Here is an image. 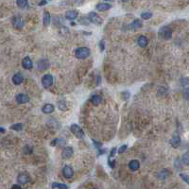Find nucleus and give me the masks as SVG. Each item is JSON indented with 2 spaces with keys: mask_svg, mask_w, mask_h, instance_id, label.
<instances>
[{
  "mask_svg": "<svg viewBox=\"0 0 189 189\" xmlns=\"http://www.w3.org/2000/svg\"><path fill=\"white\" fill-rule=\"evenodd\" d=\"M127 148H128V146H127V145L121 146L120 148H119V149H118V153H119V154H122L123 152H125V150L127 149Z\"/></svg>",
  "mask_w": 189,
  "mask_h": 189,
  "instance_id": "f704fd0d",
  "label": "nucleus"
},
{
  "mask_svg": "<svg viewBox=\"0 0 189 189\" xmlns=\"http://www.w3.org/2000/svg\"><path fill=\"white\" fill-rule=\"evenodd\" d=\"M141 17L145 20H148V19L152 17V13H150V12H143V13L141 14Z\"/></svg>",
  "mask_w": 189,
  "mask_h": 189,
  "instance_id": "c756f323",
  "label": "nucleus"
},
{
  "mask_svg": "<svg viewBox=\"0 0 189 189\" xmlns=\"http://www.w3.org/2000/svg\"><path fill=\"white\" fill-rule=\"evenodd\" d=\"M78 17V11H73V10H70V11H67L65 12V18L67 20H75L76 18Z\"/></svg>",
  "mask_w": 189,
  "mask_h": 189,
  "instance_id": "ddd939ff",
  "label": "nucleus"
},
{
  "mask_svg": "<svg viewBox=\"0 0 189 189\" xmlns=\"http://www.w3.org/2000/svg\"><path fill=\"white\" fill-rule=\"evenodd\" d=\"M29 181H30V177L27 173H20L17 177V182L21 184L28 183Z\"/></svg>",
  "mask_w": 189,
  "mask_h": 189,
  "instance_id": "6e6552de",
  "label": "nucleus"
},
{
  "mask_svg": "<svg viewBox=\"0 0 189 189\" xmlns=\"http://www.w3.org/2000/svg\"><path fill=\"white\" fill-rule=\"evenodd\" d=\"M23 150H24V153L29 154V153L32 152V148H31V147H29L28 145H27V146L23 149Z\"/></svg>",
  "mask_w": 189,
  "mask_h": 189,
  "instance_id": "473e14b6",
  "label": "nucleus"
},
{
  "mask_svg": "<svg viewBox=\"0 0 189 189\" xmlns=\"http://www.w3.org/2000/svg\"><path fill=\"white\" fill-rule=\"evenodd\" d=\"M148 43H149L148 38H147L146 36H140L139 38H138V40H137V44L141 47H147V45H148Z\"/></svg>",
  "mask_w": 189,
  "mask_h": 189,
  "instance_id": "6ab92c4d",
  "label": "nucleus"
},
{
  "mask_svg": "<svg viewBox=\"0 0 189 189\" xmlns=\"http://www.w3.org/2000/svg\"><path fill=\"white\" fill-rule=\"evenodd\" d=\"M184 98L186 99H189V89L185 90V92H184Z\"/></svg>",
  "mask_w": 189,
  "mask_h": 189,
  "instance_id": "4c0bfd02",
  "label": "nucleus"
},
{
  "mask_svg": "<svg viewBox=\"0 0 189 189\" xmlns=\"http://www.w3.org/2000/svg\"><path fill=\"white\" fill-rule=\"evenodd\" d=\"M142 26H143L142 21L139 20V19H135L131 24V26H130V27H131V28H132V29H138V28H142Z\"/></svg>",
  "mask_w": 189,
  "mask_h": 189,
  "instance_id": "412c9836",
  "label": "nucleus"
},
{
  "mask_svg": "<svg viewBox=\"0 0 189 189\" xmlns=\"http://www.w3.org/2000/svg\"><path fill=\"white\" fill-rule=\"evenodd\" d=\"M16 101H17V103L19 104H25V103H27L29 101V98H28V96L27 95H25V94H19L16 96Z\"/></svg>",
  "mask_w": 189,
  "mask_h": 189,
  "instance_id": "9b49d317",
  "label": "nucleus"
},
{
  "mask_svg": "<svg viewBox=\"0 0 189 189\" xmlns=\"http://www.w3.org/2000/svg\"><path fill=\"white\" fill-rule=\"evenodd\" d=\"M49 66H50V64H49V62L47 60H40L39 62H37V68L38 70H40V71H45V70H47L49 68Z\"/></svg>",
  "mask_w": 189,
  "mask_h": 189,
  "instance_id": "423d86ee",
  "label": "nucleus"
},
{
  "mask_svg": "<svg viewBox=\"0 0 189 189\" xmlns=\"http://www.w3.org/2000/svg\"><path fill=\"white\" fill-rule=\"evenodd\" d=\"M90 53L91 51L88 47H79L75 50V57L77 59H86Z\"/></svg>",
  "mask_w": 189,
  "mask_h": 189,
  "instance_id": "f257e3e1",
  "label": "nucleus"
},
{
  "mask_svg": "<svg viewBox=\"0 0 189 189\" xmlns=\"http://www.w3.org/2000/svg\"><path fill=\"white\" fill-rule=\"evenodd\" d=\"M65 144V140L64 139H61V138H58V139H55L51 142V146H62Z\"/></svg>",
  "mask_w": 189,
  "mask_h": 189,
  "instance_id": "393cba45",
  "label": "nucleus"
},
{
  "mask_svg": "<svg viewBox=\"0 0 189 189\" xmlns=\"http://www.w3.org/2000/svg\"><path fill=\"white\" fill-rule=\"evenodd\" d=\"M182 160H183V163L184 164V165L189 166V152H185L183 154Z\"/></svg>",
  "mask_w": 189,
  "mask_h": 189,
  "instance_id": "c85d7f7f",
  "label": "nucleus"
},
{
  "mask_svg": "<svg viewBox=\"0 0 189 189\" xmlns=\"http://www.w3.org/2000/svg\"><path fill=\"white\" fill-rule=\"evenodd\" d=\"M99 49H100V51H104V49H105V40H101L99 42Z\"/></svg>",
  "mask_w": 189,
  "mask_h": 189,
  "instance_id": "72a5a7b5",
  "label": "nucleus"
},
{
  "mask_svg": "<svg viewBox=\"0 0 189 189\" xmlns=\"http://www.w3.org/2000/svg\"><path fill=\"white\" fill-rule=\"evenodd\" d=\"M54 110H55V108H54V106L52 104H45L43 106V109H42V111H43L44 113H47V115H48V113H52L54 112Z\"/></svg>",
  "mask_w": 189,
  "mask_h": 189,
  "instance_id": "dca6fc26",
  "label": "nucleus"
},
{
  "mask_svg": "<svg viewBox=\"0 0 189 189\" xmlns=\"http://www.w3.org/2000/svg\"><path fill=\"white\" fill-rule=\"evenodd\" d=\"M17 5L20 7V8H22V9H25V8H27L28 5V1H26V0H18L17 2Z\"/></svg>",
  "mask_w": 189,
  "mask_h": 189,
  "instance_id": "bb28decb",
  "label": "nucleus"
},
{
  "mask_svg": "<svg viewBox=\"0 0 189 189\" xmlns=\"http://www.w3.org/2000/svg\"><path fill=\"white\" fill-rule=\"evenodd\" d=\"M52 189H68V186L64 183H53L51 184Z\"/></svg>",
  "mask_w": 189,
  "mask_h": 189,
  "instance_id": "5701e85b",
  "label": "nucleus"
},
{
  "mask_svg": "<svg viewBox=\"0 0 189 189\" xmlns=\"http://www.w3.org/2000/svg\"><path fill=\"white\" fill-rule=\"evenodd\" d=\"M53 84V77L52 75L50 74H47L45 75L43 78H42V85H43L45 88H49Z\"/></svg>",
  "mask_w": 189,
  "mask_h": 189,
  "instance_id": "39448f33",
  "label": "nucleus"
},
{
  "mask_svg": "<svg viewBox=\"0 0 189 189\" xmlns=\"http://www.w3.org/2000/svg\"><path fill=\"white\" fill-rule=\"evenodd\" d=\"M62 173H64V176L66 179H70L73 177L74 175V170L71 166H65L62 169Z\"/></svg>",
  "mask_w": 189,
  "mask_h": 189,
  "instance_id": "1a4fd4ad",
  "label": "nucleus"
},
{
  "mask_svg": "<svg viewBox=\"0 0 189 189\" xmlns=\"http://www.w3.org/2000/svg\"><path fill=\"white\" fill-rule=\"evenodd\" d=\"M70 131L72 132V133L74 135L77 137V138H79V139H81V138L84 137V132H83L82 129L79 127V125L77 124H73L71 125L70 127Z\"/></svg>",
  "mask_w": 189,
  "mask_h": 189,
  "instance_id": "7ed1b4c3",
  "label": "nucleus"
},
{
  "mask_svg": "<svg viewBox=\"0 0 189 189\" xmlns=\"http://www.w3.org/2000/svg\"><path fill=\"white\" fill-rule=\"evenodd\" d=\"M91 102L93 103L94 105H98L102 102V98L98 95H94L91 98Z\"/></svg>",
  "mask_w": 189,
  "mask_h": 189,
  "instance_id": "4be33fe9",
  "label": "nucleus"
},
{
  "mask_svg": "<svg viewBox=\"0 0 189 189\" xmlns=\"http://www.w3.org/2000/svg\"><path fill=\"white\" fill-rule=\"evenodd\" d=\"M47 3V1H42V2H40L39 4H38V5H39V6H43V5H45Z\"/></svg>",
  "mask_w": 189,
  "mask_h": 189,
  "instance_id": "ea45409f",
  "label": "nucleus"
},
{
  "mask_svg": "<svg viewBox=\"0 0 189 189\" xmlns=\"http://www.w3.org/2000/svg\"><path fill=\"white\" fill-rule=\"evenodd\" d=\"M79 22H81L82 25H86V26H88V25H89V23H91L88 17H82L81 20H79Z\"/></svg>",
  "mask_w": 189,
  "mask_h": 189,
  "instance_id": "2f4dec72",
  "label": "nucleus"
},
{
  "mask_svg": "<svg viewBox=\"0 0 189 189\" xmlns=\"http://www.w3.org/2000/svg\"><path fill=\"white\" fill-rule=\"evenodd\" d=\"M180 177L183 180V182H185L188 185H189V175L187 174H184V173H181L180 174Z\"/></svg>",
  "mask_w": 189,
  "mask_h": 189,
  "instance_id": "7c9ffc66",
  "label": "nucleus"
},
{
  "mask_svg": "<svg viewBox=\"0 0 189 189\" xmlns=\"http://www.w3.org/2000/svg\"><path fill=\"white\" fill-rule=\"evenodd\" d=\"M94 189H96V188H94Z\"/></svg>",
  "mask_w": 189,
  "mask_h": 189,
  "instance_id": "79ce46f5",
  "label": "nucleus"
},
{
  "mask_svg": "<svg viewBox=\"0 0 189 189\" xmlns=\"http://www.w3.org/2000/svg\"><path fill=\"white\" fill-rule=\"evenodd\" d=\"M108 165L110 166L112 168H113L115 165V160H108Z\"/></svg>",
  "mask_w": 189,
  "mask_h": 189,
  "instance_id": "e433bc0d",
  "label": "nucleus"
},
{
  "mask_svg": "<svg viewBox=\"0 0 189 189\" xmlns=\"http://www.w3.org/2000/svg\"><path fill=\"white\" fill-rule=\"evenodd\" d=\"M11 129L13 130V131H21L23 129V125L21 123H17V124H13L11 126Z\"/></svg>",
  "mask_w": 189,
  "mask_h": 189,
  "instance_id": "cd10ccee",
  "label": "nucleus"
},
{
  "mask_svg": "<svg viewBox=\"0 0 189 189\" xmlns=\"http://www.w3.org/2000/svg\"><path fill=\"white\" fill-rule=\"evenodd\" d=\"M169 176V171L167 169H162L157 173V178L159 180H166Z\"/></svg>",
  "mask_w": 189,
  "mask_h": 189,
  "instance_id": "a211bd4d",
  "label": "nucleus"
},
{
  "mask_svg": "<svg viewBox=\"0 0 189 189\" xmlns=\"http://www.w3.org/2000/svg\"><path fill=\"white\" fill-rule=\"evenodd\" d=\"M88 18H89L91 23L96 25V26H100L103 23L102 18H100V16L98 15V13H96V12H90Z\"/></svg>",
  "mask_w": 189,
  "mask_h": 189,
  "instance_id": "20e7f679",
  "label": "nucleus"
},
{
  "mask_svg": "<svg viewBox=\"0 0 189 189\" xmlns=\"http://www.w3.org/2000/svg\"><path fill=\"white\" fill-rule=\"evenodd\" d=\"M50 20H51V16H50V13L48 11H45L44 13V19H43V22L45 26H48L50 24Z\"/></svg>",
  "mask_w": 189,
  "mask_h": 189,
  "instance_id": "b1692460",
  "label": "nucleus"
},
{
  "mask_svg": "<svg viewBox=\"0 0 189 189\" xmlns=\"http://www.w3.org/2000/svg\"><path fill=\"white\" fill-rule=\"evenodd\" d=\"M11 189H22V188H21V186L18 185V184H14V185H12Z\"/></svg>",
  "mask_w": 189,
  "mask_h": 189,
  "instance_id": "58836bf2",
  "label": "nucleus"
},
{
  "mask_svg": "<svg viewBox=\"0 0 189 189\" xmlns=\"http://www.w3.org/2000/svg\"><path fill=\"white\" fill-rule=\"evenodd\" d=\"M139 166H140V164L137 160H132V161H131L129 163V167H130V169H131L132 171L138 170V169H139Z\"/></svg>",
  "mask_w": 189,
  "mask_h": 189,
  "instance_id": "aec40b11",
  "label": "nucleus"
},
{
  "mask_svg": "<svg viewBox=\"0 0 189 189\" xmlns=\"http://www.w3.org/2000/svg\"><path fill=\"white\" fill-rule=\"evenodd\" d=\"M74 154V149L71 147H65V148L62 149V156L64 159H69L70 157H72Z\"/></svg>",
  "mask_w": 189,
  "mask_h": 189,
  "instance_id": "0eeeda50",
  "label": "nucleus"
},
{
  "mask_svg": "<svg viewBox=\"0 0 189 189\" xmlns=\"http://www.w3.org/2000/svg\"><path fill=\"white\" fill-rule=\"evenodd\" d=\"M170 144L173 148H178V147L181 145V137L179 135H174L173 137L171 138L170 140Z\"/></svg>",
  "mask_w": 189,
  "mask_h": 189,
  "instance_id": "f3484780",
  "label": "nucleus"
},
{
  "mask_svg": "<svg viewBox=\"0 0 189 189\" xmlns=\"http://www.w3.org/2000/svg\"><path fill=\"white\" fill-rule=\"evenodd\" d=\"M159 36L162 37L163 39L165 40H169L171 39L172 37V30L169 27H163L162 28H160L159 30Z\"/></svg>",
  "mask_w": 189,
  "mask_h": 189,
  "instance_id": "f03ea898",
  "label": "nucleus"
},
{
  "mask_svg": "<svg viewBox=\"0 0 189 189\" xmlns=\"http://www.w3.org/2000/svg\"><path fill=\"white\" fill-rule=\"evenodd\" d=\"M22 65L25 69H27V70H29V69H31L32 68V61H31V59L29 58V57H25L23 59V61H22Z\"/></svg>",
  "mask_w": 189,
  "mask_h": 189,
  "instance_id": "f8f14e48",
  "label": "nucleus"
},
{
  "mask_svg": "<svg viewBox=\"0 0 189 189\" xmlns=\"http://www.w3.org/2000/svg\"><path fill=\"white\" fill-rule=\"evenodd\" d=\"M121 96H122V98H123V99H128L130 96H131V94L129 93V92H123L122 94H121Z\"/></svg>",
  "mask_w": 189,
  "mask_h": 189,
  "instance_id": "c9c22d12",
  "label": "nucleus"
},
{
  "mask_svg": "<svg viewBox=\"0 0 189 189\" xmlns=\"http://www.w3.org/2000/svg\"><path fill=\"white\" fill-rule=\"evenodd\" d=\"M112 8V5L109 3H99L96 5V9H98L99 11H108L110 10Z\"/></svg>",
  "mask_w": 189,
  "mask_h": 189,
  "instance_id": "2eb2a0df",
  "label": "nucleus"
},
{
  "mask_svg": "<svg viewBox=\"0 0 189 189\" xmlns=\"http://www.w3.org/2000/svg\"><path fill=\"white\" fill-rule=\"evenodd\" d=\"M58 107L61 111H66L67 110V105H66L65 100H60V101L58 102Z\"/></svg>",
  "mask_w": 189,
  "mask_h": 189,
  "instance_id": "a878e982",
  "label": "nucleus"
},
{
  "mask_svg": "<svg viewBox=\"0 0 189 189\" xmlns=\"http://www.w3.org/2000/svg\"><path fill=\"white\" fill-rule=\"evenodd\" d=\"M12 24H13V27L17 29H22L24 25H25V21L23 20V18L21 17H15L12 21Z\"/></svg>",
  "mask_w": 189,
  "mask_h": 189,
  "instance_id": "9d476101",
  "label": "nucleus"
},
{
  "mask_svg": "<svg viewBox=\"0 0 189 189\" xmlns=\"http://www.w3.org/2000/svg\"><path fill=\"white\" fill-rule=\"evenodd\" d=\"M5 131H6V130H5V129L0 127V132H5Z\"/></svg>",
  "mask_w": 189,
  "mask_h": 189,
  "instance_id": "a19ab883",
  "label": "nucleus"
},
{
  "mask_svg": "<svg viewBox=\"0 0 189 189\" xmlns=\"http://www.w3.org/2000/svg\"><path fill=\"white\" fill-rule=\"evenodd\" d=\"M23 81H24V77L21 73L15 74V75H13V77H12V82L16 85L21 84V83L23 82Z\"/></svg>",
  "mask_w": 189,
  "mask_h": 189,
  "instance_id": "4468645a",
  "label": "nucleus"
}]
</instances>
